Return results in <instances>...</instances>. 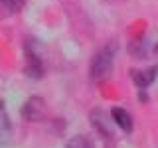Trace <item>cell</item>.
<instances>
[{"label": "cell", "instance_id": "obj_1", "mask_svg": "<svg viewBox=\"0 0 158 148\" xmlns=\"http://www.w3.org/2000/svg\"><path fill=\"white\" fill-rule=\"evenodd\" d=\"M115 53H117V46L109 43V46L101 47L93 56L91 67H89V73H91L93 81H103V79L109 77V73L113 71V63H115Z\"/></svg>", "mask_w": 158, "mask_h": 148}, {"label": "cell", "instance_id": "obj_2", "mask_svg": "<svg viewBox=\"0 0 158 148\" xmlns=\"http://www.w3.org/2000/svg\"><path fill=\"white\" fill-rule=\"evenodd\" d=\"M24 59H26V65H24L26 75L30 79H42L44 77V61L40 57V53L36 51L34 39H26V43H24Z\"/></svg>", "mask_w": 158, "mask_h": 148}, {"label": "cell", "instance_id": "obj_3", "mask_svg": "<svg viewBox=\"0 0 158 148\" xmlns=\"http://www.w3.org/2000/svg\"><path fill=\"white\" fill-rule=\"evenodd\" d=\"M46 115V105H44L42 97H32L26 101V105L22 109V117L26 121H42Z\"/></svg>", "mask_w": 158, "mask_h": 148}, {"label": "cell", "instance_id": "obj_4", "mask_svg": "<svg viewBox=\"0 0 158 148\" xmlns=\"http://www.w3.org/2000/svg\"><path fill=\"white\" fill-rule=\"evenodd\" d=\"M156 71H158V67L132 69V71H131V77H132V81H135V85H136L138 89H146V87H150L152 83H154Z\"/></svg>", "mask_w": 158, "mask_h": 148}, {"label": "cell", "instance_id": "obj_5", "mask_svg": "<svg viewBox=\"0 0 158 148\" xmlns=\"http://www.w3.org/2000/svg\"><path fill=\"white\" fill-rule=\"evenodd\" d=\"M111 117H113V121H115V125L121 128L123 132H132L131 113H127L125 109H121V107H115V109H111Z\"/></svg>", "mask_w": 158, "mask_h": 148}, {"label": "cell", "instance_id": "obj_6", "mask_svg": "<svg viewBox=\"0 0 158 148\" xmlns=\"http://www.w3.org/2000/svg\"><path fill=\"white\" fill-rule=\"evenodd\" d=\"M12 136V125H10V118L6 113V107H4V101L0 99V146L6 144Z\"/></svg>", "mask_w": 158, "mask_h": 148}, {"label": "cell", "instance_id": "obj_7", "mask_svg": "<svg viewBox=\"0 0 158 148\" xmlns=\"http://www.w3.org/2000/svg\"><path fill=\"white\" fill-rule=\"evenodd\" d=\"M91 122H93V126H97V128H99V130H101L105 136H113L111 128H107V126H105V115H103L101 111L91 113Z\"/></svg>", "mask_w": 158, "mask_h": 148}, {"label": "cell", "instance_id": "obj_8", "mask_svg": "<svg viewBox=\"0 0 158 148\" xmlns=\"http://www.w3.org/2000/svg\"><path fill=\"white\" fill-rule=\"evenodd\" d=\"M22 2L24 0H0V14H12V12H16V10L22 6Z\"/></svg>", "mask_w": 158, "mask_h": 148}, {"label": "cell", "instance_id": "obj_9", "mask_svg": "<svg viewBox=\"0 0 158 148\" xmlns=\"http://www.w3.org/2000/svg\"><path fill=\"white\" fill-rule=\"evenodd\" d=\"M65 148H95V146H93L91 140H89V138H85V136H73L71 140L67 142Z\"/></svg>", "mask_w": 158, "mask_h": 148}, {"label": "cell", "instance_id": "obj_10", "mask_svg": "<svg viewBox=\"0 0 158 148\" xmlns=\"http://www.w3.org/2000/svg\"><path fill=\"white\" fill-rule=\"evenodd\" d=\"M154 49H156V53H158V43H156V47H154Z\"/></svg>", "mask_w": 158, "mask_h": 148}]
</instances>
